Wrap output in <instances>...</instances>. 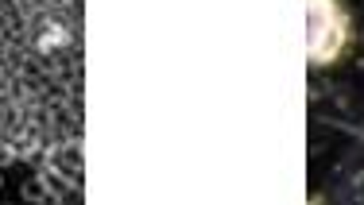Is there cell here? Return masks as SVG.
I'll return each mask as SVG.
<instances>
[{
    "label": "cell",
    "mask_w": 364,
    "mask_h": 205,
    "mask_svg": "<svg viewBox=\"0 0 364 205\" xmlns=\"http://www.w3.org/2000/svg\"><path fill=\"white\" fill-rule=\"evenodd\" d=\"M341 43V23H337V8L329 0H310V55L329 58Z\"/></svg>",
    "instance_id": "obj_1"
}]
</instances>
